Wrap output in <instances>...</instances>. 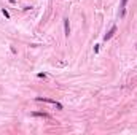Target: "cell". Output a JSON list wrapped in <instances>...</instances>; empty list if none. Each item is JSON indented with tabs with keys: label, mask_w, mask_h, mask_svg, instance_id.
<instances>
[{
	"label": "cell",
	"mask_w": 137,
	"mask_h": 135,
	"mask_svg": "<svg viewBox=\"0 0 137 135\" xmlns=\"http://www.w3.org/2000/svg\"><path fill=\"white\" fill-rule=\"evenodd\" d=\"M126 3H127V0H121V16H124V8H126Z\"/></svg>",
	"instance_id": "cell-5"
},
{
	"label": "cell",
	"mask_w": 137,
	"mask_h": 135,
	"mask_svg": "<svg viewBox=\"0 0 137 135\" xmlns=\"http://www.w3.org/2000/svg\"><path fill=\"white\" fill-rule=\"evenodd\" d=\"M32 116H37V118H49L46 113H38V111H34V113H32Z\"/></svg>",
	"instance_id": "cell-4"
},
{
	"label": "cell",
	"mask_w": 137,
	"mask_h": 135,
	"mask_svg": "<svg viewBox=\"0 0 137 135\" xmlns=\"http://www.w3.org/2000/svg\"><path fill=\"white\" fill-rule=\"evenodd\" d=\"M64 32H65V35H70V24H68V19L67 18H65V19H64Z\"/></svg>",
	"instance_id": "cell-3"
},
{
	"label": "cell",
	"mask_w": 137,
	"mask_h": 135,
	"mask_svg": "<svg viewBox=\"0 0 137 135\" xmlns=\"http://www.w3.org/2000/svg\"><path fill=\"white\" fill-rule=\"evenodd\" d=\"M10 3H15V0H10Z\"/></svg>",
	"instance_id": "cell-7"
},
{
	"label": "cell",
	"mask_w": 137,
	"mask_h": 135,
	"mask_svg": "<svg viewBox=\"0 0 137 135\" xmlns=\"http://www.w3.org/2000/svg\"><path fill=\"white\" fill-rule=\"evenodd\" d=\"M37 102H46V103L54 105L58 110H62V105L59 103V102H56V100H53V99H46V97H37Z\"/></svg>",
	"instance_id": "cell-1"
},
{
	"label": "cell",
	"mask_w": 137,
	"mask_h": 135,
	"mask_svg": "<svg viewBox=\"0 0 137 135\" xmlns=\"http://www.w3.org/2000/svg\"><path fill=\"white\" fill-rule=\"evenodd\" d=\"M115 33H116V27L113 26V27L110 29V30H108V32L105 33V37H104V40H105V42H107V40H110V38H112L113 35H115Z\"/></svg>",
	"instance_id": "cell-2"
},
{
	"label": "cell",
	"mask_w": 137,
	"mask_h": 135,
	"mask_svg": "<svg viewBox=\"0 0 137 135\" xmlns=\"http://www.w3.org/2000/svg\"><path fill=\"white\" fill-rule=\"evenodd\" d=\"M3 14H5V18H10V13H8V11H6L5 8H3Z\"/></svg>",
	"instance_id": "cell-6"
}]
</instances>
